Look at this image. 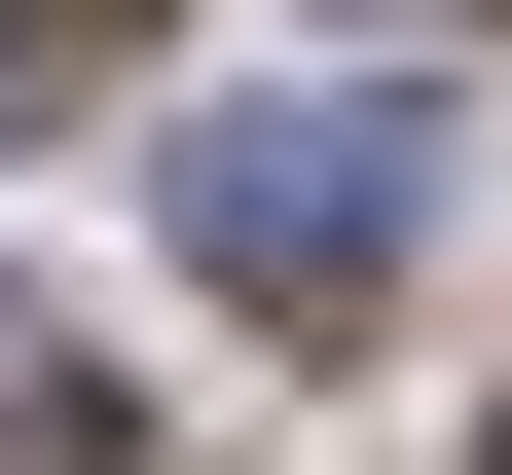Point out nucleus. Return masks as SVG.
<instances>
[{"mask_svg": "<svg viewBox=\"0 0 512 475\" xmlns=\"http://www.w3.org/2000/svg\"><path fill=\"white\" fill-rule=\"evenodd\" d=\"M0 475H147V439H110V366H74V329H0Z\"/></svg>", "mask_w": 512, "mask_h": 475, "instance_id": "obj_2", "label": "nucleus"}, {"mask_svg": "<svg viewBox=\"0 0 512 475\" xmlns=\"http://www.w3.org/2000/svg\"><path fill=\"white\" fill-rule=\"evenodd\" d=\"M110 37H147V0H0V110H74V74H110Z\"/></svg>", "mask_w": 512, "mask_h": 475, "instance_id": "obj_3", "label": "nucleus"}, {"mask_svg": "<svg viewBox=\"0 0 512 475\" xmlns=\"http://www.w3.org/2000/svg\"><path fill=\"white\" fill-rule=\"evenodd\" d=\"M403 220H439V110L403 74H220V110H183V256H220L256 329H366Z\"/></svg>", "mask_w": 512, "mask_h": 475, "instance_id": "obj_1", "label": "nucleus"}, {"mask_svg": "<svg viewBox=\"0 0 512 475\" xmlns=\"http://www.w3.org/2000/svg\"><path fill=\"white\" fill-rule=\"evenodd\" d=\"M476 475H512V439H476Z\"/></svg>", "mask_w": 512, "mask_h": 475, "instance_id": "obj_4", "label": "nucleus"}]
</instances>
